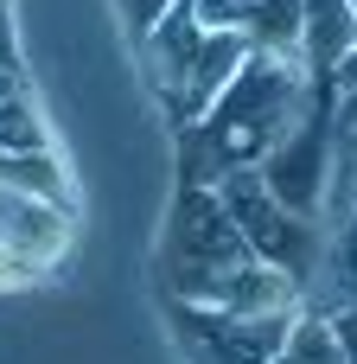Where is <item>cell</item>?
<instances>
[{
  "label": "cell",
  "instance_id": "277c9868",
  "mask_svg": "<svg viewBox=\"0 0 357 364\" xmlns=\"http://www.w3.org/2000/svg\"><path fill=\"white\" fill-rule=\"evenodd\" d=\"M243 64H249V38H243V32H204L198 51H192V64H185V77H179V90L166 96V102H172V122H179V128L204 122V115L217 109V96L236 83Z\"/></svg>",
  "mask_w": 357,
  "mask_h": 364
},
{
  "label": "cell",
  "instance_id": "4fadbf2b",
  "mask_svg": "<svg viewBox=\"0 0 357 364\" xmlns=\"http://www.w3.org/2000/svg\"><path fill=\"white\" fill-rule=\"evenodd\" d=\"M332 339H339V364H357V314L332 320Z\"/></svg>",
  "mask_w": 357,
  "mask_h": 364
},
{
  "label": "cell",
  "instance_id": "8992f818",
  "mask_svg": "<svg viewBox=\"0 0 357 364\" xmlns=\"http://www.w3.org/2000/svg\"><path fill=\"white\" fill-rule=\"evenodd\" d=\"M300 51L313 70H339L345 51H357V13L345 0H300Z\"/></svg>",
  "mask_w": 357,
  "mask_h": 364
},
{
  "label": "cell",
  "instance_id": "6da1fadb",
  "mask_svg": "<svg viewBox=\"0 0 357 364\" xmlns=\"http://www.w3.org/2000/svg\"><path fill=\"white\" fill-rule=\"evenodd\" d=\"M294 102H300L294 64H287V58H256V51H249V64H243L236 83L217 96V109H211L204 122H192V128L204 134V147H211V160L198 166V186H217L224 173L262 160V154L287 134Z\"/></svg>",
  "mask_w": 357,
  "mask_h": 364
},
{
  "label": "cell",
  "instance_id": "e0dca14e",
  "mask_svg": "<svg viewBox=\"0 0 357 364\" xmlns=\"http://www.w3.org/2000/svg\"><path fill=\"white\" fill-rule=\"evenodd\" d=\"M345 6H351V13H357V0H345Z\"/></svg>",
  "mask_w": 357,
  "mask_h": 364
},
{
  "label": "cell",
  "instance_id": "9c48e42d",
  "mask_svg": "<svg viewBox=\"0 0 357 364\" xmlns=\"http://www.w3.org/2000/svg\"><path fill=\"white\" fill-rule=\"evenodd\" d=\"M0 154H45V122L32 115L26 96H0Z\"/></svg>",
  "mask_w": 357,
  "mask_h": 364
},
{
  "label": "cell",
  "instance_id": "ba28073f",
  "mask_svg": "<svg viewBox=\"0 0 357 364\" xmlns=\"http://www.w3.org/2000/svg\"><path fill=\"white\" fill-rule=\"evenodd\" d=\"M243 38L256 58H294L300 51V0H249Z\"/></svg>",
  "mask_w": 357,
  "mask_h": 364
},
{
  "label": "cell",
  "instance_id": "3957f363",
  "mask_svg": "<svg viewBox=\"0 0 357 364\" xmlns=\"http://www.w3.org/2000/svg\"><path fill=\"white\" fill-rule=\"evenodd\" d=\"M217 205L230 211V224L243 230V243H249V256L256 262H268V269H281V275H294L300 282V269L313 262V230L300 224V211H287L249 166H236V173H224L217 186Z\"/></svg>",
  "mask_w": 357,
  "mask_h": 364
},
{
  "label": "cell",
  "instance_id": "52a82bcc",
  "mask_svg": "<svg viewBox=\"0 0 357 364\" xmlns=\"http://www.w3.org/2000/svg\"><path fill=\"white\" fill-rule=\"evenodd\" d=\"M198 19H192V6L185 0H172L166 6V19L147 32V58H153V83H160V96H172L179 90V77H185V64H192V51H198Z\"/></svg>",
  "mask_w": 357,
  "mask_h": 364
},
{
  "label": "cell",
  "instance_id": "7a4b0ae2",
  "mask_svg": "<svg viewBox=\"0 0 357 364\" xmlns=\"http://www.w3.org/2000/svg\"><path fill=\"white\" fill-rule=\"evenodd\" d=\"M249 262L256 256H249L243 230L230 224V211L217 205V192L211 186H185V198L172 211V282H179V294L217 314L224 294H230V282Z\"/></svg>",
  "mask_w": 357,
  "mask_h": 364
},
{
  "label": "cell",
  "instance_id": "9a60e30c",
  "mask_svg": "<svg viewBox=\"0 0 357 364\" xmlns=\"http://www.w3.org/2000/svg\"><path fill=\"white\" fill-rule=\"evenodd\" d=\"M339 83H345V90H357V51H345V64H339Z\"/></svg>",
  "mask_w": 357,
  "mask_h": 364
},
{
  "label": "cell",
  "instance_id": "8fae6325",
  "mask_svg": "<svg viewBox=\"0 0 357 364\" xmlns=\"http://www.w3.org/2000/svg\"><path fill=\"white\" fill-rule=\"evenodd\" d=\"M185 6H192L198 32H243V19H249V0H185Z\"/></svg>",
  "mask_w": 357,
  "mask_h": 364
},
{
  "label": "cell",
  "instance_id": "5bb4252c",
  "mask_svg": "<svg viewBox=\"0 0 357 364\" xmlns=\"http://www.w3.org/2000/svg\"><path fill=\"white\" fill-rule=\"evenodd\" d=\"M0 70L13 77V32H6V0H0Z\"/></svg>",
  "mask_w": 357,
  "mask_h": 364
},
{
  "label": "cell",
  "instance_id": "5b68a950",
  "mask_svg": "<svg viewBox=\"0 0 357 364\" xmlns=\"http://www.w3.org/2000/svg\"><path fill=\"white\" fill-rule=\"evenodd\" d=\"M287 326H294L287 314H204L198 320V333H204L217 364H275Z\"/></svg>",
  "mask_w": 357,
  "mask_h": 364
},
{
  "label": "cell",
  "instance_id": "7c38bea8",
  "mask_svg": "<svg viewBox=\"0 0 357 364\" xmlns=\"http://www.w3.org/2000/svg\"><path fill=\"white\" fill-rule=\"evenodd\" d=\"M115 6H121V26H128L134 38H147V32L166 19V6H172V0H115Z\"/></svg>",
  "mask_w": 357,
  "mask_h": 364
},
{
  "label": "cell",
  "instance_id": "30bf717a",
  "mask_svg": "<svg viewBox=\"0 0 357 364\" xmlns=\"http://www.w3.org/2000/svg\"><path fill=\"white\" fill-rule=\"evenodd\" d=\"M275 364H339V339H332V326H326V320H294Z\"/></svg>",
  "mask_w": 357,
  "mask_h": 364
},
{
  "label": "cell",
  "instance_id": "2e32d148",
  "mask_svg": "<svg viewBox=\"0 0 357 364\" xmlns=\"http://www.w3.org/2000/svg\"><path fill=\"white\" fill-rule=\"evenodd\" d=\"M0 90H6V70H0Z\"/></svg>",
  "mask_w": 357,
  "mask_h": 364
}]
</instances>
